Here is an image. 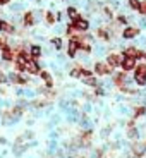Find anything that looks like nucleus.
<instances>
[{"mask_svg": "<svg viewBox=\"0 0 146 158\" xmlns=\"http://www.w3.org/2000/svg\"><path fill=\"white\" fill-rule=\"evenodd\" d=\"M2 33L7 35V36H16L17 35L16 24L10 23V21H7V19H2Z\"/></svg>", "mask_w": 146, "mask_h": 158, "instance_id": "nucleus-12", "label": "nucleus"}, {"mask_svg": "<svg viewBox=\"0 0 146 158\" xmlns=\"http://www.w3.org/2000/svg\"><path fill=\"white\" fill-rule=\"evenodd\" d=\"M136 64H138V60L134 59V57H124L122 55V62H120V69L126 72H132L136 69Z\"/></svg>", "mask_w": 146, "mask_h": 158, "instance_id": "nucleus-11", "label": "nucleus"}, {"mask_svg": "<svg viewBox=\"0 0 146 158\" xmlns=\"http://www.w3.org/2000/svg\"><path fill=\"white\" fill-rule=\"evenodd\" d=\"M7 77H9V83L19 84V86H26V84L31 83V79H29L28 76H26V74H21V72H17V71L7 72Z\"/></svg>", "mask_w": 146, "mask_h": 158, "instance_id": "nucleus-6", "label": "nucleus"}, {"mask_svg": "<svg viewBox=\"0 0 146 158\" xmlns=\"http://www.w3.org/2000/svg\"><path fill=\"white\" fill-rule=\"evenodd\" d=\"M77 52H79V33H76L65 43V55H67L69 60H74L76 55H77Z\"/></svg>", "mask_w": 146, "mask_h": 158, "instance_id": "nucleus-2", "label": "nucleus"}, {"mask_svg": "<svg viewBox=\"0 0 146 158\" xmlns=\"http://www.w3.org/2000/svg\"><path fill=\"white\" fill-rule=\"evenodd\" d=\"M139 35H141V28H139L138 24H127V26L122 28V31H120V38L126 40V41L136 40Z\"/></svg>", "mask_w": 146, "mask_h": 158, "instance_id": "nucleus-3", "label": "nucleus"}, {"mask_svg": "<svg viewBox=\"0 0 146 158\" xmlns=\"http://www.w3.org/2000/svg\"><path fill=\"white\" fill-rule=\"evenodd\" d=\"M136 24H138L141 29H146V17L144 16H139L138 21H136Z\"/></svg>", "mask_w": 146, "mask_h": 158, "instance_id": "nucleus-26", "label": "nucleus"}, {"mask_svg": "<svg viewBox=\"0 0 146 158\" xmlns=\"http://www.w3.org/2000/svg\"><path fill=\"white\" fill-rule=\"evenodd\" d=\"M45 23H47V26H50V28H53L57 24V17H55V12L53 10H47L45 12Z\"/></svg>", "mask_w": 146, "mask_h": 158, "instance_id": "nucleus-17", "label": "nucleus"}, {"mask_svg": "<svg viewBox=\"0 0 146 158\" xmlns=\"http://www.w3.org/2000/svg\"><path fill=\"white\" fill-rule=\"evenodd\" d=\"M65 16H67V21H76L81 14H79V10H77L76 5H67V9H65Z\"/></svg>", "mask_w": 146, "mask_h": 158, "instance_id": "nucleus-14", "label": "nucleus"}, {"mask_svg": "<svg viewBox=\"0 0 146 158\" xmlns=\"http://www.w3.org/2000/svg\"><path fill=\"white\" fill-rule=\"evenodd\" d=\"M144 114H146V107H144V105H139V107L134 108V114H132V117L138 118V117H143Z\"/></svg>", "mask_w": 146, "mask_h": 158, "instance_id": "nucleus-21", "label": "nucleus"}, {"mask_svg": "<svg viewBox=\"0 0 146 158\" xmlns=\"http://www.w3.org/2000/svg\"><path fill=\"white\" fill-rule=\"evenodd\" d=\"M72 28H74L76 33H88L91 31V21L88 17H83V14L77 17L76 21H71Z\"/></svg>", "mask_w": 146, "mask_h": 158, "instance_id": "nucleus-5", "label": "nucleus"}, {"mask_svg": "<svg viewBox=\"0 0 146 158\" xmlns=\"http://www.w3.org/2000/svg\"><path fill=\"white\" fill-rule=\"evenodd\" d=\"M139 14L146 17V0H141V5H139Z\"/></svg>", "mask_w": 146, "mask_h": 158, "instance_id": "nucleus-27", "label": "nucleus"}, {"mask_svg": "<svg viewBox=\"0 0 146 158\" xmlns=\"http://www.w3.org/2000/svg\"><path fill=\"white\" fill-rule=\"evenodd\" d=\"M81 69H83V65L81 64H76V65H72L71 71H69V76L74 79H81Z\"/></svg>", "mask_w": 146, "mask_h": 158, "instance_id": "nucleus-18", "label": "nucleus"}, {"mask_svg": "<svg viewBox=\"0 0 146 158\" xmlns=\"http://www.w3.org/2000/svg\"><path fill=\"white\" fill-rule=\"evenodd\" d=\"M36 24H38V21H36L35 10H24L23 12V28L29 29V28H35Z\"/></svg>", "mask_w": 146, "mask_h": 158, "instance_id": "nucleus-7", "label": "nucleus"}, {"mask_svg": "<svg viewBox=\"0 0 146 158\" xmlns=\"http://www.w3.org/2000/svg\"><path fill=\"white\" fill-rule=\"evenodd\" d=\"M55 17H57V23H62V21L67 19L65 12H62V10H57V12H55Z\"/></svg>", "mask_w": 146, "mask_h": 158, "instance_id": "nucleus-25", "label": "nucleus"}, {"mask_svg": "<svg viewBox=\"0 0 146 158\" xmlns=\"http://www.w3.org/2000/svg\"><path fill=\"white\" fill-rule=\"evenodd\" d=\"M93 72H95L96 77H102V76H112L114 74V67H110L105 60H96L93 64Z\"/></svg>", "mask_w": 146, "mask_h": 158, "instance_id": "nucleus-4", "label": "nucleus"}, {"mask_svg": "<svg viewBox=\"0 0 146 158\" xmlns=\"http://www.w3.org/2000/svg\"><path fill=\"white\" fill-rule=\"evenodd\" d=\"M9 83V77L4 71H0V84H7Z\"/></svg>", "mask_w": 146, "mask_h": 158, "instance_id": "nucleus-28", "label": "nucleus"}, {"mask_svg": "<svg viewBox=\"0 0 146 158\" xmlns=\"http://www.w3.org/2000/svg\"><path fill=\"white\" fill-rule=\"evenodd\" d=\"M40 77H41V81L45 83V86H47V88H50V89L53 88V77H52V74L48 71H45V69H43V71L40 72Z\"/></svg>", "mask_w": 146, "mask_h": 158, "instance_id": "nucleus-16", "label": "nucleus"}, {"mask_svg": "<svg viewBox=\"0 0 146 158\" xmlns=\"http://www.w3.org/2000/svg\"><path fill=\"white\" fill-rule=\"evenodd\" d=\"M0 60L5 62V64H12L14 60H16V50L7 45L4 50H0Z\"/></svg>", "mask_w": 146, "mask_h": 158, "instance_id": "nucleus-9", "label": "nucleus"}, {"mask_svg": "<svg viewBox=\"0 0 146 158\" xmlns=\"http://www.w3.org/2000/svg\"><path fill=\"white\" fill-rule=\"evenodd\" d=\"M105 62H107L110 67H114V69L120 67V62H122V53H120V52H108L107 55H105Z\"/></svg>", "mask_w": 146, "mask_h": 158, "instance_id": "nucleus-8", "label": "nucleus"}, {"mask_svg": "<svg viewBox=\"0 0 146 158\" xmlns=\"http://www.w3.org/2000/svg\"><path fill=\"white\" fill-rule=\"evenodd\" d=\"M127 136H129L131 139H136V138H138V131H136L134 126H131V127H129V131H127Z\"/></svg>", "mask_w": 146, "mask_h": 158, "instance_id": "nucleus-24", "label": "nucleus"}, {"mask_svg": "<svg viewBox=\"0 0 146 158\" xmlns=\"http://www.w3.org/2000/svg\"><path fill=\"white\" fill-rule=\"evenodd\" d=\"M53 31H55V36H62V35H65V26L62 23H57L53 26Z\"/></svg>", "mask_w": 146, "mask_h": 158, "instance_id": "nucleus-20", "label": "nucleus"}, {"mask_svg": "<svg viewBox=\"0 0 146 158\" xmlns=\"http://www.w3.org/2000/svg\"><path fill=\"white\" fill-rule=\"evenodd\" d=\"M91 76H95V72H93V69H90V67H84V65H83V69H81V79H83V77H91Z\"/></svg>", "mask_w": 146, "mask_h": 158, "instance_id": "nucleus-22", "label": "nucleus"}, {"mask_svg": "<svg viewBox=\"0 0 146 158\" xmlns=\"http://www.w3.org/2000/svg\"><path fill=\"white\" fill-rule=\"evenodd\" d=\"M132 81L139 88L146 86V62L141 60V62L136 64V69L132 71Z\"/></svg>", "mask_w": 146, "mask_h": 158, "instance_id": "nucleus-1", "label": "nucleus"}, {"mask_svg": "<svg viewBox=\"0 0 146 158\" xmlns=\"http://www.w3.org/2000/svg\"><path fill=\"white\" fill-rule=\"evenodd\" d=\"M43 71V67H41V64H40V60H35V59H29L28 64H26V72L31 76H40V72Z\"/></svg>", "mask_w": 146, "mask_h": 158, "instance_id": "nucleus-10", "label": "nucleus"}, {"mask_svg": "<svg viewBox=\"0 0 146 158\" xmlns=\"http://www.w3.org/2000/svg\"><path fill=\"white\" fill-rule=\"evenodd\" d=\"M28 52H29V57L35 59V60H40L41 57H43V47H41L40 43H31L29 48H28Z\"/></svg>", "mask_w": 146, "mask_h": 158, "instance_id": "nucleus-13", "label": "nucleus"}, {"mask_svg": "<svg viewBox=\"0 0 146 158\" xmlns=\"http://www.w3.org/2000/svg\"><path fill=\"white\" fill-rule=\"evenodd\" d=\"M7 45H9V38H7V35L2 33V35H0V50H4Z\"/></svg>", "mask_w": 146, "mask_h": 158, "instance_id": "nucleus-23", "label": "nucleus"}, {"mask_svg": "<svg viewBox=\"0 0 146 158\" xmlns=\"http://www.w3.org/2000/svg\"><path fill=\"white\" fill-rule=\"evenodd\" d=\"M48 41H50V47L53 48L55 52H60V50L64 48V40H62V36H53V38H50Z\"/></svg>", "mask_w": 146, "mask_h": 158, "instance_id": "nucleus-15", "label": "nucleus"}, {"mask_svg": "<svg viewBox=\"0 0 146 158\" xmlns=\"http://www.w3.org/2000/svg\"><path fill=\"white\" fill-rule=\"evenodd\" d=\"M139 5H141V0H127V7L134 12H139Z\"/></svg>", "mask_w": 146, "mask_h": 158, "instance_id": "nucleus-19", "label": "nucleus"}, {"mask_svg": "<svg viewBox=\"0 0 146 158\" xmlns=\"http://www.w3.org/2000/svg\"><path fill=\"white\" fill-rule=\"evenodd\" d=\"M10 4V0H0V5H9Z\"/></svg>", "mask_w": 146, "mask_h": 158, "instance_id": "nucleus-29", "label": "nucleus"}, {"mask_svg": "<svg viewBox=\"0 0 146 158\" xmlns=\"http://www.w3.org/2000/svg\"><path fill=\"white\" fill-rule=\"evenodd\" d=\"M0 33H2V17H0Z\"/></svg>", "mask_w": 146, "mask_h": 158, "instance_id": "nucleus-30", "label": "nucleus"}]
</instances>
